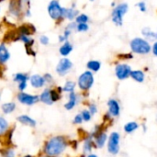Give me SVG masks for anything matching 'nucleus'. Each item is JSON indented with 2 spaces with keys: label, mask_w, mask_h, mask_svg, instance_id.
Returning <instances> with one entry per match:
<instances>
[{
  "label": "nucleus",
  "mask_w": 157,
  "mask_h": 157,
  "mask_svg": "<svg viewBox=\"0 0 157 157\" xmlns=\"http://www.w3.org/2000/svg\"><path fill=\"white\" fill-rule=\"evenodd\" d=\"M0 12H1V6H0Z\"/></svg>",
  "instance_id": "nucleus-49"
},
{
  "label": "nucleus",
  "mask_w": 157,
  "mask_h": 157,
  "mask_svg": "<svg viewBox=\"0 0 157 157\" xmlns=\"http://www.w3.org/2000/svg\"><path fill=\"white\" fill-rule=\"evenodd\" d=\"M17 109V105L15 102H6L2 104L1 106V110L5 115H8L13 113Z\"/></svg>",
  "instance_id": "nucleus-28"
},
{
  "label": "nucleus",
  "mask_w": 157,
  "mask_h": 157,
  "mask_svg": "<svg viewBox=\"0 0 157 157\" xmlns=\"http://www.w3.org/2000/svg\"><path fill=\"white\" fill-rule=\"evenodd\" d=\"M39 42H40L41 45H43V46H47V45L50 44V38H49L47 35L42 34V35H40V36L39 37Z\"/></svg>",
  "instance_id": "nucleus-37"
},
{
  "label": "nucleus",
  "mask_w": 157,
  "mask_h": 157,
  "mask_svg": "<svg viewBox=\"0 0 157 157\" xmlns=\"http://www.w3.org/2000/svg\"><path fill=\"white\" fill-rule=\"evenodd\" d=\"M90 29V25L89 23H79L76 25V32L78 33H86L89 31Z\"/></svg>",
  "instance_id": "nucleus-33"
},
{
  "label": "nucleus",
  "mask_w": 157,
  "mask_h": 157,
  "mask_svg": "<svg viewBox=\"0 0 157 157\" xmlns=\"http://www.w3.org/2000/svg\"><path fill=\"white\" fill-rule=\"evenodd\" d=\"M81 115H82V118H83V121H84V122H89L91 120H92V114L89 112V110L87 109H83L81 112Z\"/></svg>",
  "instance_id": "nucleus-34"
},
{
  "label": "nucleus",
  "mask_w": 157,
  "mask_h": 157,
  "mask_svg": "<svg viewBox=\"0 0 157 157\" xmlns=\"http://www.w3.org/2000/svg\"><path fill=\"white\" fill-rule=\"evenodd\" d=\"M130 9L129 4L126 2L118 3L115 7L112 8L110 13V18L112 23L116 27H121L124 23V17Z\"/></svg>",
  "instance_id": "nucleus-4"
},
{
  "label": "nucleus",
  "mask_w": 157,
  "mask_h": 157,
  "mask_svg": "<svg viewBox=\"0 0 157 157\" xmlns=\"http://www.w3.org/2000/svg\"><path fill=\"white\" fill-rule=\"evenodd\" d=\"M17 35H29L32 36L36 33V28L31 23H23L16 29Z\"/></svg>",
  "instance_id": "nucleus-15"
},
{
  "label": "nucleus",
  "mask_w": 157,
  "mask_h": 157,
  "mask_svg": "<svg viewBox=\"0 0 157 157\" xmlns=\"http://www.w3.org/2000/svg\"><path fill=\"white\" fill-rule=\"evenodd\" d=\"M0 98H1V96H0Z\"/></svg>",
  "instance_id": "nucleus-51"
},
{
  "label": "nucleus",
  "mask_w": 157,
  "mask_h": 157,
  "mask_svg": "<svg viewBox=\"0 0 157 157\" xmlns=\"http://www.w3.org/2000/svg\"><path fill=\"white\" fill-rule=\"evenodd\" d=\"M141 34H142L143 38H144L145 40H147L150 42H154V41L157 40L156 31L153 30L150 27L143 28L141 30Z\"/></svg>",
  "instance_id": "nucleus-20"
},
{
  "label": "nucleus",
  "mask_w": 157,
  "mask_h": 157,
  "mask_svg": "<svg viewBox=\"0 0 157 157\" xmlns=\"http://www.w3.org/2000/svg\"><path fill=\"white\" fill-rule=\"evenodd\" d=\"M22 157H34L33 155H24V156Z\"/></svg>",
  "instance_id": "nucleus-47"
},
{
  "label": "nucleus",
  "mask_w": 157,
  "mask_h": 157,
  "mask_svg": "<svg viewBox=\"0 0 157 157\" xmlns=\"http://www.w3.org/2000/svg\"><path fill=\"white\" fill-rule=\"evenodd\" d=\"M17 100L22 105L31 107L40 102V98L39 95H32L26 92H18L17 94Z\"/></svg>",
  "instance_id": "nucleus-10"
},
{
  "label": "nucleus",
  "mask_w": 157,
  "mask_h": 157,
  "mask_svg": "<svg viewBox=\"0 0 157 157\" xmlns=\"http://www.w3.org/2000/svg\"><path fill=\"white\" fill-rule=\"evenodd\" d=\"M17 121L19 123H21L25 126H29L30 128H35L37 126V121L33 118H31L30 116L26 115V114H22V115L17 116Z\"/></svg>",
  "instance_id": "nucleus-19"
},
{
  "label": "nucleus",
  "mask_w": 157,
  "mask_h": 157,
  "mask_svg": "<svg viewBox=\"0 0 157 157\" xmlns=\"http://www.w3.org/2000/svg\"><path fill=\"white\" fill-rule=\"evenodd\" d=\"M87 109H88L89 112L92 114V116H95V115L98 112V108L97 104H96V103H93V102H91V103L88 104Z\"/></svg>",
  "instance_id": "nucleus-36"
},
{
  "label": "nucleus",
  "mask_w": 157,
  "mask_h": 157,
  "mask_svg": "<svg viewBox=\"0 0 157 157\" xmlns=\"http://www.w3.org/2000/svg\"><path fill=\"white\" fill-rule=\"evenodd\" d=\"M101 67H102V63L98 60H89L86 63V69L94 74L99 72Z\"/></svg>",
  "instance_id": "nucleus-25"
},
{
  "label": "nucleus",
  "mask_w": 157,
  "mask_h": 157,
  "mask_svg": "<svg viewBox=\"0 0 157 157\" xmlns=\"http://www.w3.org/2000/svg\"><path fill=\"white\" fill-rule=\"evenodd\" d=\"M136 6H137V8L139 9V11L142 12V13H145V12H147V10H148L147 4H146V1H145V0H141V1H139V2L136 4Z\"/></svg>",
  "instance_id": "nucleus-35"
},
{
  "label": "nucleus",
  "mask_w": 157,
  "mask_h": 157,
  "mask_svg": "<svg viewBox=\"0 0 157 157\" xmlns=\"http://www.w3.org/2000/svg\"><path fill=\"white\" fill-rule=\"evenodd\" d=\"M143 128H144V132H146V131H147V126H146L145 124H143Z\"/></svg>",
  "instance_id": "nucleus-46"
},
{
  "label": "nucleus",
  "mask_w": 157,
  "mask_h": 157,
  "mask_svg": "<svg viewBox=\"0 0 157 157\" xmlns=\"http://www.w3.org/2000/svg\"><path fill=\"white\" fill-rule=\"evenodd\" d=\"M11 54L5 42L0 43V64L5 65L10 60Z\"/></svg>",
  "instance_id": "nucleus-18"
},
{
  "label": "nucleus",
  "mask_w": 157,
  "mask_h": 157,
  "mask_svg": "<svg viewBox=\"0 0 157 157\" xmlns=\"http://www.w3.org/2000/svg\"><path fill=\"white\" fill-rule=\"evenodd\" d=\"M0 154L2 157H17L16 150L10 146H6L5 149H1Z\"/></svg>",
  "instance_id": "nucleus-31"
},
{
  "label": "nucleus",
  "mask_w": 157,
  "mask_h": 157,
  "mask_svg": "<svg viewBox=\"0 0 157 157\" xmlns=\"http://www.w3.org/2000/svg\"><path fill=\"white\" fill-rule=\"evenodd\" d=\"M89 1H90V2H94L95 0H89Z\"/></svg>",
  "instance_id": "nucleus-48"
},
{
  "label": "nucleus",
  "mask_w": 157,
  "mask_h": 157,
  "mask_svg": "<svg viewBox=\"0 0 157 157\" xmlns=\"http://www.w3.org/2000/svg\"><path fill=\"white\" fill-rule=\"evenodd\" d=\"M18 41H21L25 48L34 47L35 45V39L29 35H18Z\"/></svg>",
  "instance_id": "nucleus-26"
},
{
  "label": "nucleus",
  "mask_w": 157,
  "mask_h": 157,
  "mask_svg": "<svg viewBox=\"0 0 157 157\" xmlns=\"http://www.w3.org/2000/svg\"><path fill=\"white\" fill-rule=\"evenodd\" d=\"M27 87H28V82L17 84V89L19 92H24L27 89Z\"/></svg>",
  "instance_id": "nucleus-42"
},
{
  "label": "nucleus",
  "mask_w": 157,
  "mask_h": 157,
  "mask_svg": "<svg viewBox=\"0 0 157 157\" xmlns=\"http://www.w3.org/2000/svg\"><path fill=\"white\" fill-rule=\"evenodd\" d=\"M29 75L26 73H16L13 75V81L17 84H20V83H25V82H29Z\"/></svg>",
  "instance_id": "nucleus-29"
},
{
  "label": "nucleus",
  "mask_w": 157,
  "mask_h": 157,
  "mask_svg": "<svg viewBox=\"0 0 157 157\" xmlns=\"http://www.w3.org/2000/svg\"><path fill=\"white\" fill-rule=\"evenodd\" d=\"M95 84V75L94 73L86 70L84 71L78 77L76 81L77 87L82 93H88L89 90L93 87Z\"/></svg>",
  "instance_id": "nucleus-5"
},
{
  "label": "nucleus",
  "mask_w": 157,
  "mask_h": 157,
  "mask_svg": "<svg viewBox=\"0 0 157 157\" xmlns=\"http://www.w3.org/2000/svg\"><path fill=\"white\" fill-rule=\"evenodd\" d=\"M155 31H156V36H157V29H156V30H155Z\"/></svg>",
  "instance_id": "nucleus-50"
},
{
  "label": "nucleus",
  "mask_w": 157,
  "mask_h": 157,
  "mask_svg": "<svg viewBox=\"0 0 157 157\" xmlns=\"http://www.w3.org/2000/svg\"><path fill=\"white\" fill-rule=\"evenodd\" d=\"M132 71V66L127 63L118 62V63H116V64L114 66L115 76L120 81H124V80H127L128 78H130Z\"/></svg>",
  "instance_id": "nucleus-7"
},
{
  "label": "nucleus",
  "mask_w": 157,
  "mask_h": 157,
  "mask_svg": "<svg viewBox=\"0 0 157 157\" xmlns=\"http://www.w3.org/2000/svg\"><path fill=\"white\" fill-rule=\"evenodd\" d=\"M133 81L139 83V84H143L145 81L146 78V75L145 72L144 70H140V69H136V70H132L131 73V77Z\"/></svg>",
  "instance_id": "nucleus-22"
},
{
  "label": "nucleus",
  "mask_w": 157,
  "mask_h": 157,
  "mask_svg": "<svg viewBox=\"0 0 157 157\" xmlns=\"http://www.w3.org/2000/svg\"><path fill=\"white\" fill-rule=\"evenodd\" d=\"M25 49H26V52H27L28 55H29L31 57H35L37 55V52H36V51L34 50L33 47H28V48H25Z\"/></svg>",
  "instance_id": "nucleus-41"
},
{
  "label": "nucleus",
  "mask_w": 157,
  "mask_h": 157,
  "mask_svg": "<svg viewBox=\"0 0 157 157\" xmlns=\"http://www.w3.org/2000/svg\"><path fill=\"white\" fill-rule=\"evenodd\" d=\"M74 51V45L70 40H66L59 47V53L62 57H68Z\"/></svg>",
  "instance_id": "nucleus-17"
},
{
  "label": "nucleus",
  "mask_w": 157,
  "mask_h": 157,
  "mask_svg": "<svg viewBox=\"0 0 157 157\" xmlns=\"http://www.w3.org/2000/svg\"><path fill=\"white\" fill-rule=\"evenodd\" d=\"M83 98V97L76 93L75 91V92H72L70 94H68V99H67V102L64 103L63 105V108L68 110V111H71L73 110L81 101V99Z\"/></svg>",
  "instance_id": "nucleus-12"
},
{
  "label": "nucleus",
  "mask_w": 157,
  "mask_h": 157,
  "mask_svg": "<svg viewBox=\"0 0 157 157\" xmlns=\"http://www.w3.org/2000/svg\"><path fill=\"white\" fill-rule=\"evenodd\" d=\"M76 86H77L76 82H75V81H73V80H67V81L64 83V85L63 86V93L70 94V93H72V92H75Z\"/></svg>",
  "instance_id": "nucleus-30"
},
{
  "label": "nucleus",
  "mask_w": 157,
  "mask_h": 157,
  "mask_svg": "<svg viewBox=\"0 0 157 157\" xmlns=\"http://www.w3.org/2000/svg\"><path fill=\"white\" fill-rule=\"evenodd\" d=\"M43 77H44V79H45V81H46V84H49V85L53 84L54 79H53V76H52V74H50V73H45V74L43 75Z\"/></svg>",
  "instance_id": "nucleus-40"
},
{
  "label": "nucleus",
  "mask_w": 157,
  "mask_h": 157,
  "mask_svg": "<svg viewBox=\"0 0 157 157\" xmlns=\"http://www.w3.org/2000/svg\"><path fill=\"white\" fill-rule=\"evenodd\" d=\"M83 122H84V121H83V118H82L81 113H77V114L74 117V119H73V123H74L75 125H81Z\"/></svg>",
  "instance_id": "nucleus-38"
},
{
  "label": "nucleus",
  "mask_w": 157,
  "mask_h": 157,
  "mask_svg": "<svg viewBox=\"0 0 157 157\" xmlns=\"http://www.w3.org/2000/svg\"><path fill=\"white\" fill-rule=\"evenodd\" d=\"M152 53L154 56L157 57V40L152 43Z\"/></svg>",
  "instance_id": "nucleus-43"
},
{
  "label": "nucleus",
  "mask_w": 157,
  "mask_h": 157,
  "mask_svg": "<svg viewBox=\"0 0 157 157\" xmlns=\"http://www.w3.org/2000/svg\"><path fill=\"white\" fill-rule=\"evenodd\" d=\"M40 98V102L47 105V106H51L53 104L52 100V97H51V87H46L43 89V91L39 95Z\"/></svg>",
  "instance_id": "nucleus-21"
},
{
  "label": "nucleus",
  "mask_w": 157,
  "mask_h": 157,
  "mask_svg": "<svg viewBox=\"0 0 157 157\" xmlns=\"http://www.w3.org/2000/svg\"><path fill=\"white\" fill-rule=\"evenodd\" d=\"M93 149H96L94 140L92 137L89 136V133H87V135L86 137H84V140H83V145H82L83 155H87L91 154Z\"/></svg>",
  "instance_id": "nucleus-16"
},
{
  "label": "nucleus",
  "mask_w": 157,
  "mask_h": 157,
  "mask_svg": "<svg viewBox=\"0 0 157 157\" xmlns=\"http://www.w3.org/2000/svg\"><path fill=\"white\" fill-rule=\"evenodd\" d=\"M75 21L76 22V24H79V23H89L90 17L86 13H79L78 16L75 17Z\"/></svg>",
  "instance_id": "nucleus-32"
},
{
  "label": "nucleus",
  "mask_w": 157,
  "mask_h": 157,
  "mask_svg": "<svg viewBox=\"0 0 157 157\" xmlns=\"http://www.w3.org/2000/svg\"><path fill=\"white\" fill-rule=\"evenodd\" d=\"M79 13L80 12L76 7H72V6L65 7L64 8V19L68 20L69 22L70 21H75V17L78 16Z\"/></svg>",
  "instance_id": "nucleus-23"
},
{
  "label": "nucleus",
  "mask_w": 157,
  "mask_h": 157,
  "mask_svg": "<svg viewBox=\"0 0 157 157\" xmlns=\"http://www.w3.org/2000/svg\"><path fill=\"white\" fill-rule=\"evenodd\" d=\"M121 134L118 132H112L109 135V139L107 142V151L112 155L116 156L121 152Z\"/></svg>",
  "instance_id": "nucleus-6"
},
{
  "label": "nucleus",
  "mask_w": 157,
  "mask_h": 157,
  "mask_svg": "<svg viewBox=\"0 0 157 157\" xmlns=\"http://www.w3.org/2000/svg\"><path fill=\"white\" fill-rule=\"evenodd\" d=\"M108 139H109V135L107 133V131L106 129L98 132L94 137H93V140H94V144H95V147L96 149H102L106 146L107 144V142H108Z\"/></svg>",
  "instance_id": "nucleus-13"
},
{
  "label": "nucleus",
  "mask_w": 157,
  "mask_h": 157,
  "mask_svg": "<svg viewBox=\"0 0 157 157\" xmlns=\"http://www.w3.org/2000/svg\"><path fill=\"white\" fill-rule=\"evenodd\" d=\"M156 119H157V117H156Z\"/></svg>",
  "instance_id": "nucleus-52"
},
{
  "label": "nucleus",
  "mask_w": 157,
  "mask_h": 157,
  "mask_svg": "<svg viewBox=\"0 0 157 157\" xmlns=\"http://www.w3.org/2000/svg\"><path fill=\"white\" fill-rule=\"evenodd\" d=\"M86 157H99V156H98V155L94 154V153H91V154H89V155H86Z\"/></svg>",
  "instance_id": "nucleus-45"
},
{
  "label": "nucleus",
  "mask_w": 157,
  "mask_h": 157,
  "mask_svg": "<svg viewBox=\"0 0 157 157\" xmlns=\"http://www.w3.org/2000/svg\"><path fill=\"white\" fill-rule=\"evenodd\" d=\"M129 46L131 52L137 55H148L152 52V43L143 37H134L130 42Z\"/></svg>",
  "instance_id": "nucleus-2"
},
{
  "label": "nucleus",
  "mask_w": 157,
  "mask_h": 157,
  "mask_svg": "<svg viewBox=\"0 0 157 157\" xmlns=\"http://www.w3.org/2000/svg\"><path fill=\"white\" fill-rule=\"evenodd\" d=\"M73 67H74L73 62L68 57H63L59 60L58 63L56 64L55 72L59 76L63 77L72 71Z\"/></svg>",
  "instance_id": "nucleus-9"
},
{
  "label": "nucleus",
  "mask_w": 157,
  "mask_h": 157,
  "mask_svg": "<svg viewBox=\"0 0 157 157\" xmlns=\"http://www.w3.org/2000/svg\"><path fill=\"white\" fill-rule=\"evenodd\" d=\"M107 107H108V113L112 117V119L119 118L121 116V103L117 98H109L107 102Z\"/></svg>",
  "instance_id": "nucleus-11"
},
{
  "label": "nucleus",
  "mask_w": 157,
  "mask_h": 157,
  "mask_svg": "<svg viewBox=\"0 0 157 157\" xmlns=\"http://www.w3.org/2000/svg\"><path fill=\"white\" fill-rule=\"evenodd\" d=\"M64 6H63L59 0H51L47 6V12L51 19L55 23L61 24L64 19Z\"/></svg>",
  "instance_id": "nucleus-3"
},
{
  "label": "nucleus",
  "mask_w": 157,
  "mask_h": 157,
  "mask_svg": "<svg viewBox=\"0 0 157 157\" xmlns=\"http://www.w3.org/2000/svg\"><path fill=\"white\" fill-rule=\"evenodd\" d=\"M70 141L66 136L54 135L50 137L43 145V155L46 157H60L69 146Z\"/></svg>",
  "instance_id": "nucleus-1"
},
{
  "label": "nucleus",
  "mask_w": 157,
  "mask_h": 157,
  "mask_svg": "<svg viewBox=\"0 0 157 157\" xmlns=\"http://www.w3.org/2000/svg\"><path fill=\"white\" fill-rule=\"evenodd\" d=\"M25 8L23 0H9L8 2V14L16 19L23 17Z\"/></svg>",
  "instance_id": "nucleus-8"
},
{
  "label": "nucleus",
  "mask_w": 157,
  "mask_h": 157,
  "mask_svg": "<svg viewBox=\"0 0 157 157\" xmlns=\"http://www.w3.org/2000/svg\"><path fill=\"white\" fill-rule=\"evenodd\" d=\"M29 84H30L31 87H33L35 89L43 88L47 85L43 75H40L39 74H34V75H29Z\"/></svg>",
  "instance_id": "nucleus-14"
},
{
  "label": "nucleus",
  "mask_w": 157,
  "mask_h": 157,
  "mask_svg": "<svg viewBox=\"0 0 157 157\" xmlns=\"http://www.w3.org/2000/svg\"><path fill=\"white\" fill-rule=\"evenodd\" d=\"M119 59L121 61H126V60H132L133 58V53L130 52V53H121L119 56Z\"/></svg>",
  "instance_id": "nucleus-39"
},
{
  "label": "nucleus",
  "mask_w": 157,
  "mask_h": 157,
  "mask_svg": "<svg viewBox=\"0 0 157 157\" xmlns=\"http://www.w3.org/2000/svg\"><path fill=\"white\" fill-rule=\"evenodd\" d=\"M139 129H140V124L135 121H129V122L125 123L123 126V132L126 134H132V133L135 132L136 131H138Z\"/></svg>",
  "instance_id": "nucleus-24"
},
{
  "label": "nucleus",
  "mask_w": 157,
  "mask_h": 157,
  "mask_svg": "<svg viewBox=\"0 0 157 157\" xmlns=\"http://www.w3.org/2000/svg\"><path fill=\"white\" fill-rule=\"evenodd\" d=\"M66 40H66L65 39V37L63 35V34H60L59 36H58V41H59V43H63V42H65Z\"/></svg>",
  "instance_id": "nucleus-44"
},
{
  "label": "nucleus",
  "mask_w": 157,
  "mask_h": 157,
  "mask_svg": "<svg viewBox=\"0 0 157 157\" xmlns=\"http://www.w3.org/2000/svg\"><path fill=\"white\" fill-rule=\"evenodd\" d=\"M10 130L9 122L2 116H0V138H5L8 131Z\"/></svg>",
  "instance_id": "nucleus-27"
}]
</instances>
